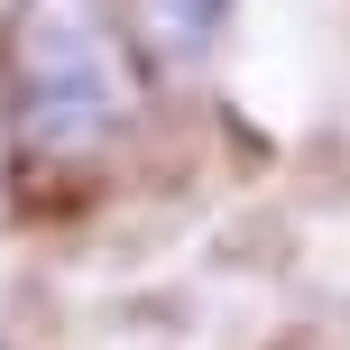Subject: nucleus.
<instances>
[{"label": "nucleus", "instance_id": "nucleus-1", "mask_svg": "<svg viewBox=\"0 0 350 350\" xmlns=\"http://www.w3.org/2000/svg\"><path fill=\"white\" fill-rule=\"evenodd\" d=\"M0 83H10V139L37 166L102 157L139 111V65L111 28V0H18L0 37Z\"/></svg>", "mask_w": 350, "mask_h": 350}, {"label": "nucleus", "instance_id": "nucleus-2", "mask_svg": "<svg viewBox=\"0 0 350 350\" xmlns=\"http://www.w3.org/2000/svg\"><path fill=\"white\" fill-rule=\"evenodd\" d=\"M230 10L240 0H129V28H139V46H148L157 74H193V65H212Z\"/></svg>", "mask_w": 350, "mask_h": 350}, {"label": "nucleus", "instance_id": "nucleus-3", "mask_svg": "<svg viewBox=\"0 0 350 350\" xmlns=\"http://www.w3.org/2000/svg\"><path fill=\"white\" fill-rule=\"evenodd\" d=\"M0 350H10V341H0Z\"/></svg>", "mask_w": 350, "mask_h": 350}]
</instances>
